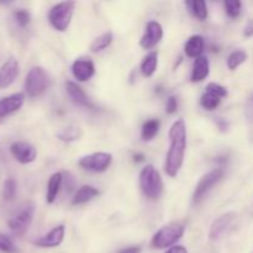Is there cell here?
<instances>
[{
    "label": "cell",
    "mask_w": 253,
    "mask_h": 253,
    "mask_svg": "<svg viewBox=\"0 0 253 253\" xmlns=\"http://www.w3.org/2000/svg\"><path fill=\"white\" fill-rule=\"evenodd\" d=\"M225 5V11H226L227 16L232 17H239L240 14H241L242 10V2L239 1V0H226L224 2Z\"/></svg>",
    "instance_id": "cell-29"
},
{
    "label": "cell",
    "mask_w": 253,
    "mask_h": 253,
    "mask_svg": "<svg viewBox=\"0 0 253 253\" xmlns=\"http://www.w3.org/2000/svg\"><path fill=\"white\" fill-rule=\"evenodd\" d=\"M74 7H76V2L73 1L58 2L52 6L48 12V21L52 27L57 31H66L72 21Z\"/></svg>",
    "instance_id": "cell-6"
},
{
    "label": "cell",
    "mask_w": 253,
    "mask_h": 253,
    "mask_svg": "<svg viewBox=\"0 0 253 253\" xmlns=\"http://www.w3.org/2000/svg\"><path fill=\"white\" fill-rule=\"evenodd\" d=\"M235 217H236L235 212H227V214H224L221 215V216L217 217V219H215L214 222L211 224V226H210V240H212V241L219 240L220 237L230 229V226H231L232 222H234Z\"/></svg>",
    "instance_id": "cell-12"
},
{
    "label": "cell",
    "mask_w": 253,
    "mask_h": 253,
    "mask_svg": "<svg viewBox=\"0 0 253 253\" xmlns=\"http://www.w3.org/2000/svg\"><path fill=\"white\" fill-rule=\"evenodd\" d=\"M135 161L136 162H141V161H143V156L142 155H135Z\"/></svg>",
    "instance_id": "cell-39"
},
{
    "label": "cell",
    "mask_w": 253,
    "mask_h": 253,
    "mask_svg": "<svg viewBox=\"0 0 253 253\" xmlns=\"http://www.w3.org/2000/svg\"><path fill=\"white\" fill-rule=\"evenodd\" d=\"M113 40H114L113 32L110 31L104 32V34H101L100 36H98L93 42H91L90 51L95 52L96 53V52H100L103 51V49L108 48V47L111 44V42H113Z\"/></svg>",
    "instance_id": "cell-23"
},
{
    "label": "cell",
    "mask_w": 253,
    "mask_h": 253,
    "mask_svg": "<svg viewBox=\"0 0 253 253\" xmlns=\"http://www.w3.org/2000/svg\"><path fill=\"white\" fill-rule=\"evenodd\" d=\"M140 252H141V247L130 246V247H125V249L120 250L118 253H140Z\"/></svg>",
    "instance_id": "cell-37"
},
{
    "label": "cell",
    "mask_w": 253,
    "mask_h": 253,
    "mask_svg": "<svg viewBox=\"0 0 253 253\" xmlns=\"http://www.w3.org/2000/svg\"><path fill=\"white\" fill-rule=\"evenodd\" d=\"M49 85V77L42 67H32L25 79V90L30 98H37L47 90Z\"/></svg>",
    "instance_id": "cell-5"
},
{
    "label": "cell",
    "mask_w": 253,
    "mask_h": 253,
    "mask_svg": "<svg viewBox=\"0 0 253 253\" xmlns=\"http://www.w3.org/2000/svg\"><path fill=\"white\" fill-rule=\"evenodd\" d=\"M221 100L222 99L219 98L217 95H215V94L205 91L202 95V98H200V105H202L205 110L212 111L221 104Z\"/></svg>",
    "instance_id": "cell-27"
},
{
    "label": "cell",
    "mask_w": 253,
    "mask_h": 253,
    "mask_svg": "<svg viewBox=\"0 0 253 253\" xmlns=\"http://www.w3.org/2000/svg\"><path fill=\"white\" fill-rule=\"evenodd\" d=\"M96 195H99V190L96 189V188L91 187V185H83V187H81L77 190L74 197L72 198V204H85V203L90 202L93 198H95Z\"/></svg>",
    "instance_id": "cell-19"
},
{
    "label": "cell",
    "mask_w": 253,
    "mask_h": 253,
    "mask_svg": "<svg viewBox=\"0 0 253 253\" xmlns=\"http://www.w3.org/2000/svg\"><path fill=\"white\" fill-rule=\"evenodd\" d=\"M245 116L250 123H253V93L249 96L245 104Z\"/></svg>",
    "instance_id": "cell-33"
},
{
    "label": "cell",
    "mask_w": 253,
    "mask_h": 253,
    "mask_svg": "<svg viewBox=\"0 0 253 253\" xmlns=\"http://www.w3.org/2000/svg\"><path fill=\"white\" fill-rule=\"evenodd\" d=\"M210 73V64L209 59L204 56H200L195 58L194 64H193L192 76H190V81L193 83H199L203 82Z\"/></svg>",
    "instance_id": "cell-17"
},
{
    "label": "cell",
    "mask_w": 253,
    "mask_h": 253,
    "mask_svg": "<svg viewBox=\"0 0 253 253\" xmlns=\"http://www.w3.org/2000/svg\"><path fill=\"white\" fill-rule=\"evenodd\" d=\"M25 95L22 93L11 94L9 96L0 99V119L14 114L24 105Z\"/></svg>",
    "instance_id": "cell-16"
},
{
    "label": "cell",
    "mask_w": 253,
    "mask_h": 253,
    "mask_svg": "<svg viewBox=\"0 0 253 253\" xmlns=\"http://www.w3.org/2000/svg\"><path fill=\"white\" fill-rule=\"evenodd\" d=\"M222 177H224V169H221V168H215V169L210 170L209 173L203 175L202 179L198 182L197 187H195L194 194H193V203L199 204L204 199L205 195L212 189V187L221 180Z\"/></svg>",
    "instance_id": "cell-7"
},
{
    "label": "cell",
    "mask_w": 253,
    "mask_h": 253,
    "mask_svg": "<svg viewBox=\"0 0 253 253\" xmlns=\"http://www.w3.org/2000/svg\"><path fill=\"white\" fill-rule=\"evenodd\" d=\"M58 138L63 142H73V141H77L81 138L82 136V130L79 126H67V127L62 128L58 132Z\"/></svg>",
    "instance_id": "cell-24"
},
{
    "label": "cell",
    "mask_w": 253,
    "mask_h": 253,
    "mask_svg": "<svg viewBox=\"0 0 253 253\" xmlns=\"http://www.w3.org/2000/svg\"><path fill=\"white\" fill-rule=\"evenodd\" d=\"M244 36L245 37H252L253 36V19L249 20L244 29Z\"/></svg>",
    "instance_id": "cell-35"
},
{
    "label": "cell",
    "mask_w": 253,
    "mask_h": 253,
    "mask_svg": "<svg viewBox=\"0 0 253 253\" xmlns=\"http://www.w3.org/2000/svg\"><path fill=\"white\" fill-rule=\"evenodd\" d=\"M216 125L219 126V128L222 131V132L227 131V128H229V123H227L226 120H224V119H217Z\"/></svg>",
    "instance_id": "cell-38"
},
{
    "label": "cell",
    "mask_w": 253,
    "mask_h": 253,
    "mask_svg": "<svg viewBox=\"0 0 253 253\" xmlns=\"http://www.w3.org/2000/svg\"><path fill=\"white\" fill-rule=\"evenodd\" d=\"M16 180L14 178H7L4 182V187H2V197L5 200H14L16 197Z\"/></svg>",
    "instance_id": "cell-28"
},
{
    "label": "cell",
    "mask_w": 253,
    "mask_h": 253,
    "mask_svg": "<svg viewBox=\"0 0 253 253\" xmlns=\"http://www.w3.org/2000/svg\"><path fill=\"white\" fill-rule=\"evenodd\" d=\"M204 37L200 36V35H194V36L189 37V40H188L187 43H185V54H187L188 57H192V58H198V57H200V54L203 53V51H204Z\"/></svg>",
    "instance_id": "cell-18"
},
{
    "label": "cell",
    "mask_w": 253,
    "mask_h": 253,
    "mask_svg": "<svg viewBox=\"0 0 253 253\" xmlns=\"http://www.w3.org/2000/svg\"><path fill=\"white\" fill-rule=\"evenodd\" d=\"M64 235H66V229L63 225H58L54 229H52L48 234L44 235L41 239L36 240L34 242L36 246L42 247V249H53V247L59 246L63 242Z\"/></svg>",
    "instance_id": "cell-13"
},
{
    "label": "cell",
    "mask_w": 253,
    "mask_h": 253,
    "mask_svg": "<svg viewBox=\"0 0 253 253\" xmlns=\"http://www.w3.org/2000/svg\"><path fill=\"white\" fill-rule=\"evenodd\" d=\"M207 91H209V93H212L215 94V95H217L219 98H225V96H227V94H229V91H227V89L225 88V86L220 85V84L217 83H209L207 85Z\"/></svg>",
    "instance_id": "cell-32"
},
{
    "label": "cell",
    "mask_w": 253,
    "mask_h": 253,
    "mask_svg": "<svg viewBox=\"0 0 253 253\" xmlns=\"http://www.w3.org/2000/svg\"><path fill=\"white\" fill-rule=\"evenodd\" d=\"M170 146L166 157L165 169L169 177H177L184 162L185 150H187V127L183 120L173 123L169 130Z\"/></svg>",
    "instance_id": "cell-1"
},
{
    "label": "cell",
    "mask_w": 253,
    "mask_h": 253,
    "mask_svg": "<svg viewBox=\"0 0 253 253\" xmlns=\"http://www.w3.org/2000/svg\"><path fill=\"white\" fill-rule=\"evenodd\" d=\"M177 109H178L177 96H174V95L169 96L167 100V104H166V113L169 114V115H172V114H174L175 111H177Z\"/></svg>",
    "instance_id": "cell-34"
},
{
    "label": "cell",
    "mask_w": 253,
    "mask_h": 253,
    "mask_svg": "<svg viewBox=\"0 0 253 253\" xmlns=\"http://www.w3.org/2000/svg\"><path fill=\"white\" fill-rule=\"evenodd\" d=\"M185 5L189 7L190 12L197 19H199L200 21H204L205 19H208L209 11H208V6L205 1H203V0H193V1H187Z\"/></svg>",
    "instance_id": "cell-22"
},
{
    "label": "cell",
    "mask_w": 253,
    "mask_h": 253,
    "mask_svg": "<svg viewBox=\"0 0 253 253\" xmlns=\"http://www.w3.org/2000/svg\"><path fill=\"white\" fill-rule=\"evenodd\" d=\"M35 215V204L31 202H27L22 204L19 209L15 211V214L7 221V226L11 230L12 234L21 236L29 230L31 226L32 220Z\"/></svg>",
    "instance_id": "cell-4"
},
{
    "label": "cell",
    "mask_w": 253,
    "mask_h": 253,
    "mask_svg": "<svg viewBox=\"0 0 253 253\" xmlns=\"http://www.w3.org/2000/svg\"><path fill=\"white\" fill-rule=\"evenodd\" d=\"M14 17L15 21L17 22V25H19L20 27H26L27 25L30 24V21H31V15H30V12L25 9L16 10V11L14 12Z\"/></svg>",
    "instance_id": "cell-31"
},
{
    "label": "cell",
    "mask_w": 253,
    "mask_h": 253,
    "mask_svg": "<svg viewBox=\"0 0 253 253\" xmlns=\"http://www.w3.org/2000/svg\"><path fill=\"white\" fill-rule=\"evenodd\" d=\"M113 162V156L106 152H95L79 160V167L94 173L105 172Z\"/></svg>",
    "instance_id": "cell-8"
},
{
    "label": "cell",
    "mask_w": 253,
    "mask_h": 253,
    "mask_svg": "<svg viewBox=\"0 0 253 253\" xmlns=\"http://www.w3.org/2000/svg\"><path fill=\"white\" fill-rule=\"evenodd\" d=\"M157 64H158V53L156 51L150 52L145 58L141 62V73L143 77H152L153 74L157 71Z\"/></svg>",
    "instance_id": "cell-21"
},
{
    "label": "cell",
    "mask_w": 253,
    "mask_h": 253,
    "mask_svg": "<svg viewBox=\"0 0 253 253\" xmlns=\"http://www.w3.org/2000/svg\"><path fill=\"white\" fill-rule=\"evenodd\" d=\"M140 188L143 195L150 200L160 199L163 193V182L160 172L153 166L148 165L140 173Z\"/></svg>",
    "instance_id": "cell-2"
},
{
    "label": "cell",
    "mask_w": 253,
    "mask_h": 253,
    "mask_svg": "<svg viewBox=\"0 0 253 253\" xmlns=\"http://www.w3.org/2000/svg\"><path fill=\"white\" fill-rule=\"evenodd\" d=\"M166 253H188V250L185 249L184 246H180V245H178V246L170 247L169 250H167V252Z\"/></svg>",
    "instance_id": "cell-36"
},
{
    "label": "cell",
    "mask_w": 253,
    "mask_h": 253,
    "mask_svg": "<svg viewBox=\"0 0 253 253\" xmlns=\"http://www.w3.org/2000/svg\"><path fill=\"white\" fill-rule=\"evenodd\" d=\"M19 76V62L14 57L4 62L0 67V89L11 85Z\"/></svg>",
    "instance_id": "cell-10"
},
{
    "label": "cell",
    "mask_w": 253,
    "mask_h": 253,
    "mask_svg": "<svg viewBox=\"0 0 253 253\" xmlns=\"http://www.w3.org/2000/svg\"><path fill=\"white\" fill-rule=\"evenodd\" d=\"M72 73L78 82H86L95 74V66L90 59H76L72 64Z\"/></svg>",
    "instance_id": "cell-14"
},
{
    "label": "cell",
    "mask_w": 253,
    "mask_h": 253,
    "mask_svg": "<svg viewBox=\"0 0 253 253\" xmlns=\"http://www.w3.org/2000/svg\"><path fill=\"white\" fill-rule=\"evenodd\" d=\"M185 226L182 222H170V224L165 225L161 227L152 237V245L153 249L163 250L167 247H173V245L177 244L182 236L184 235Z\"/></svg>",
    "instance_id": "cell-3"
},
{
    "label": "cell",
    "mask_w": 253,
    "mask_h": 253,
    "mask_svg": "<svg viewBox=\"0 0 253 253\" xmlns=\"http://www.w3.org/2000/svg\"><path fill=\"white\" fill-rule=\"evenodd\" d=\"M66 90L67 94L69 95L71 100L73 101L76 105L82 106V108H85V109H95L94 104L89 100V98L86 96V94L84 93L83 89L81 88L79 85H77L74 82H67L66 83Z\"/></svg>",
    "instance_id": "cell-15"
},
{
    "label": "cell",
    "mask_w": 253,
    "mask_h": 253,
    "mask_svg": "<svg viewBox=\"0 0 253 253\" xmlns=\"http://www.w3.org/2000/svg\"><path fill=\"white\" fill-rule=\"evenodd\" d=\"M10 152L14 156L15 160L21 165H29L32 163L37 157V151L35 146L31 143L24 142V141H17L10 146Z\"/></svg>",
    "instance_id": "cell-9"
},
{
    "label": "cell",
    "mask_w": 253,
    "mask_h": 253,
    "mask_svg": "<svg viewBox=\"0 0 253 253\" xmlns=\"http://www.w3.org/2000/svg\"><path fill=\"white\" fill-rule=\"evenodd\" d=\"M249 57L246 51L244 49H236V51L231 52L230 56L227 57V67H229L230 71H235L236 68H239L242 63H245Z\"/></svg>",
    "instance_id": "cell-26"
},
{
    "label": "cell",
    "mask_w": 253,
    "mask_h": 253,
    "mask_svg": "<svg viewBox=\"0 0 253 253\" xmlns=\"http://www.w3.org/2000/svg\"><path fill=\"white\" fill-rule=\"evenodd\" d=\"M163 37V27L160 22L150 21L146 27L145 35L141 39L140 44L145 49H151L157 46Z\"/></svg>",
    "instance_id": "cell-11"
},
{
    "label": "cell",
    "mask_w": 253,
    "mask_h": 253,
    "mask_svg": "<svg viewBox=\"0 0 253 253\" xmlns=\"http://www.w3.org/2000/svg\"><path fill=\"white\" fill-rule=\"evenodd\" d=\"M0 251L4 253H17V247L6 235L0 232Z\"/></svg>",
    "instance_id": "cell-30"
},
{
    "label": "cell",
    "mask_w": 253,
    "mask_h": 253,
    "mask_svg": "<svg viewBox=\"0 0 253 253\" xmlns=\"http://www.w3.org/2000/svg\"><path fill=\"white\" fill-rule=\"evenodd\" d=\"M158 131H160V121L157 119H152V120H148L143 124L141 137L143 141H151L155 138Z\"/></svg>",
    "instance_id": "cell-25"
},
{
    "label": "cell",
    "mask_w": 253,
    "mask_h": 253,
    "mask_svg": "<svg viewBox=\"0 0 253 253\" xmlns=\"http://www.w3.org/2000/svg\"><path fill=\"white\" fill-rule=\"evenodd\" d=\"M62 180H63L62 173L57 172L51 175V178H49L48 180V184H47V193H46L47 204H52V203L56 200L57 195H58L59 190H61Z\"/></svg>",
    "instance_id": "cell-20"
}]
</instances>
